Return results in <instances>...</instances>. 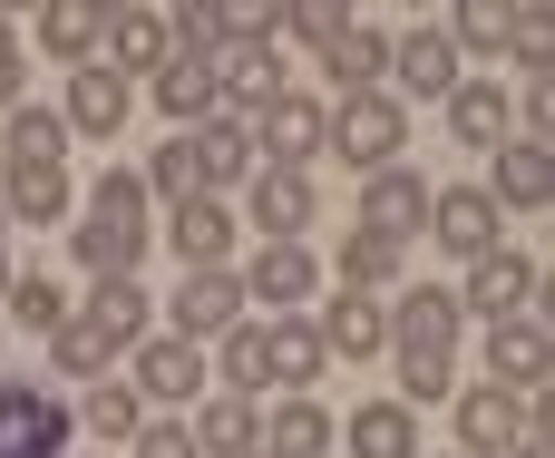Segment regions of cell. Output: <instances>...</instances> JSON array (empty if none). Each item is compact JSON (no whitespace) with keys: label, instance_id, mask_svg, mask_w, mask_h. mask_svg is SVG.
I'll use <instances>...</instances> for the list:
<instances>
[{"label":"cell","instance_id":"6","mask_svg":"<svg viewBox=\"0 0 555 458\" xmlns=\"http://www.w3.org/2000/svg\"><path fill=\"white\" fill-rule=\"evenodd\" d=\"M273 98H283V59H273V49H254V39H224V49H215V107L254 127Z\"/></svg>","mask_w":555,"mask_h":458},{"label":"cell","instance_id":"15","mask_svg":"<svg viewBox=\"0 0 555 458\" xmlns=\"http://www.w3.org/2000/svg\"><path fill=\"white\" fill-rule=\"evenodd\" d=\"M322 332L302 322V313H263V381L273 391H293V400H312V381H322Z\"/></svg>","mask_w":555,"mask_h":458},{"label":"cell","instance_id":"27","mask_svg":"<svg viewBox=\"0 0 555 458\" xmlns=\"http://www.w3.org/2000/svg\"><path fill=\"white\" fill-rule=\"evenodd\" d=\"M322 68H332V88H341V98H371V88L390 78V39H380L371 20H351V29L322 49Z\"/></svg>","mask_w":555,"mask_h":458},{"label":"cell","instance_id":"41","mask_svg":"<svg viewBox=\"0 0 555 458\" xmlns=\"http://www.w3.org/2000/svg\"><path fill=\"white\" fill-rule=\"evenodd\" d=\"M137 186H146V195H166V205H185V195H205V186H195V156H185V137H176V147H156V166H146Z\"/></svg>","mask_w":555,"mask_h":458},{"label":"cell","instance_id":"30","mask_svg":"<svg viewBox=\"0 0 555 458\" xmlns=\"http://www.w3.org/2000/svg\"><path fill=\"white\" fill-rule=\"evenodd\" d=\"M185 440H195V458H254V449H263V420H254V400H234V391H224V400H205V410H195V430H185Z\"/></svg>","mask_w":555,"mask_h":458},{"label":"cell","instance_id":"35","mask_svg":"<svg viewBox=\"0 0 555 458\" xmlns=\"http://www.w3.org/2000/svg\"><path fill=\"white\" fill-rule=\"evenodd\" d=\"M390 283H400V244L351 225V234H341V293H390Z\"/></svg>","mask_w":555,"mask_h":458},{"label":"cell","instance_id":"36","mask_svg":"<svg viewBox=\"0 0 555 458\" xmlns=\"http://www.w3.org/2000/svg\"><path fill=\"white\" fill-rule=\"evenodd\" d=\"M49 352H59V371H68V381H107V361H117V352H107V332H98L88 313H68V322L49 332Z\"/></svg>","mask_w":555,"mask_h":458},{"label":"cell","instance_id":"39","mask_svg":"<svg viewBox=\"0 0 555 458\" xmlns=\"http://www.w3.org/2000/svg\"><path fill=\"white\" fill-rule=\"evenodd\" d=\"M0 303H10V322H29V332H59V322H68V293H59L49 273H10Z\"/></svg>","mask_w":555,"mask_h":458},{"label":"cell","instance_id":"46","mask_svg":"<svg viewBox=\"0 0 555 458\" xmlns=\"http://www.w3.org/2000/svg\"><path fill=\"white\" fill-rule=\"evenodd\" d=\"M0 293H10V244H0Z\"/></svg>","mask_w":555,"mask_h":458},{"label":"cell","instance_id":"3","mask_svg":"<svg viewBox=\"0 0 555 458\" xmlns=\"http://www.w3.org/2000/svg\"><path fill=\"white\" fill-rule=\"evenodd\" d=\"M68 391L49 381H0V458H68Z\"/></svg>","mask_w":555,"mask_h":458},{"label":"cell","instance_id":"22","mask_svg":"<svg viewBox=\"0 0 555 458\" xmlns=\"http://www.w3.org/2000/svg\"><path fill=\"white\" fill-rule=\"evenodd\" d=\"M166 49H176V39H166V10H107L98 68H117V78H127V68H146V78H156V68H166Z\"/></svg>","mask_w":555,"mask_h":458},{"label":"cell","instance_id":"40","mask_svg":"<svg viewBox=\"0 0 555 458\" xmlns=\"http://www.w3.org/2000/svg\"><path fill=\"white\" fill-rule=\"evenodd\" d=\"M449 391H459V352H410V361H400V410L449 400Z\"/></svg>","mask_w":555,"mask_h":458},{"label":"cell","instance_id":"17","mask_svg":"<svg viewBox=\"0 0 555 458\" xmlns=\"http://www.w3.org/2000/svg\"><path fill=\"white\" fill-rule=\"evenodd\" d=\"M390 78L410 88V98H449L468 68H459V49H449V29L439 20H420V29H400L390 39Z\"/></svg>","mask_w":555,"mask_h":458},{"label":"cell","instance_id":"19","mask_svg":"<svg viewBox=\"0 0 555 458\" xmlns=\"http://www.w3.org/2000/svg\"><path fill=\"white\" fill-rule=\"evenodd\" d=\"M166 244H176L185 273H224V254H234V215H224V195H185V205L166 215Z\"/></svg>","mask_w":555,"mask_h":458},{"label":"cell","instance_id":"11","mask_svg":"<svg viewBox=\"0 0 555 458\" xmlns=\"http://www.w3.org/2000/svg\"><path fill=\"white\" fill-rule=\"evenodd\" d=\"M459 313H478V322H517V313H537V264L527 254H478L468 264V293H459Z\"/></svg>","mask_w":555,"mask_h":458},{"label":"cell","instance_id":"5","mask_svg":"<svg viewBox=\"0 0 555 458\" xmlns=\"http://www.w3.org/2000/svg\"><path fill=\"white\" fill-rule=\"evenodd\" d=\"M546 322L537 313H517V322H488V391H507V400H546Z\"/></svg>","mask_w":555,"mask_h":458},{"label":"cell","instance_id":"42","mask_svg":"<svg viewBox=\"0 0 555 458\" xmlns=\"http://www.w3.org/2000/svg\"><path fill=\"white\" fill-rule=\"evenodd\" d=\"M283 29H293V39H312V49H332V39L351 29V10H341V0H302V10H283Z\"/></svg>","mask_w":555,"mask_h":458},{"label":"cell","instance_id":"4","mask_svg":"<svg viewBox=\"0 0 555 458\" xmlns=\"http://www.w3.org/2000/svg\"><path fill=\"white\" fill-rule=\"evenodd\" d=\"M517 440H546L537 430V400H507V391H459V458H507Z\"/></svg>","mask_w":555,"mask_h":458},{"label":"cell","instance_id":"18","mask_svg":"<svg viewBox=\"0 0 555 458\" xmlns=\"http://www.w3.org/2000/svg\"><path fill=\"white\" fill-rule=\"evenodd\" d=\"M439 107H449V137H459V147H488V156H498V147L517 137V98H507L498 78H459Z\"/></svg>","mask_w":555,"mask_h":458},{"label":"cell","instance_id":"32","mask_svg":"<svg viewBox=\"0 0 555 458\" xmlns=\"http://www.w3.org/2000/svg\"><path fill=\"white\" fill-rule=\"evenodd\" d=\"M0 215L10 225H59L68 215V176L59 166H10L0 176Z\"/></svg>","mask_w":555,"mask_h":458},{"label":"cell","instance_id":"47","mask_svg":"<svg viewBox=\"0 0 555 458\" xmlns=\"http://www.w3.org/2000/svg\"><path fill=\"white\" fill-rule=\"evenodd\" d=\"M0 225H10V215H0Z\"/></svg>","mask_w":555,"mask_h":458},{"label":"cell","instance_id":"44","mask_svg":"<svg viewBox=\"0 0 555 458\" xmlns=\"http://www.w3.org/2000/svg\"><path fill=\"white\" fill-rule=\"evenodd\" d=\"M0 107H20V29L0 20Z\"/></svg>","mask_w":555,"mask_h":458},{"label":"cell","instance_id":"25","mask_svg":"<svg viewBox=\"0 0 555 458\" xmlns=\"http://www.w3.org/2000/svg\"><path fill=\"white\" fill-rule=\"evenodd\" d=\"M341 449H351V458H420V410H400V400H361L351 430H341Z\"/></svg>","mask_w":555,"mask_h":458},{"label":"cell","instance_id":"45","mask_svg":"<svg viewBox=\"0 0 555 458\" xmlns=\"http://www.w3.org/2000/svg\"><path fill=\"white\" fill-rule=\"evenodd\" d=\"M507 458H546V440H517V449H507Z\"/></svg>","mask_w":555,"mask_h":458},{"label":"cell","instance_id":"8","mask_svg":"<svg viewBox=\"0 0 555 458\" xmlns=\"http://www.w3.org/2000/svg\"><path fill=\"white\" fill-rule=\"evenodd\" d=\"M166 313H176V342H195V352H205V342H224L254 303H244V283H234V264H224V273H185Z\"/></svg>","mask_w":555,"mask_h":458},{"label":"cell","instance_id":"29","mask_svg":"<svg viewBox=\"0 0 555 458\" xmlns=\"http://www.w3.org/2000/svg\"><path fill=\"white\" fill-rule=\"evenodd\" d=\"M68 420H78V430H88V440H98V449H127V440H137V430H146V400H137V391H127V381H88V391H78V410H68Z\"/></svg>","mask_w":555,"mask_h":458},{"label":"cell","instance_id":"43","mask_svg":"<svg viewBox=\"0 0 555 458\" xmlns=\"http://www.w3.org/2000/svg\"><path fill=\"white\" fill-rule=\"evenodd\" d=\"M127 458H195V440H185V420H146L127 440Z\"/></svg>","mask_w":555,"mask_h":458},{"label":"cell","instance_id":"37","mask_svg":"<svg viewBox=\"0 0 555 458\" xmlns=\"http://www.w3.org/2000/svg\"><path fill=\"white\" fill-rule=\"evenodd\" d=\"M449 29V49H478V59H498L507 39H517V10H498V0H468L459 20H439Z\"/></svg>","mask_w":555,"mask_h":458},{"label":"cell","instance_id":"34","mask_svg":"<svg viewBox=\"0 0 555 458\" xmlns=\"http://www.w3.org/2000/svg\"><path fill=\"white\" fill-rule=\"evenodd\" d=\"M59 156H68V117L20 98V107H10V166H59Z\"/></svg>","mask_w":555,"mask_h":458},{"label":"cell","instance_id":"23","mask_svg":"<svg viewBox=\"0 0 555 458\" xmlns=\"http://www.w3.org/2000/svg\"><path fill=\"white\" fill-rule=\"evenodd\" d=\"M312 332H322V352H341V361H371V352H390V313H380L371 293H341V303H322V313H312Z\"/></svg>","mask_w":555,"mask_h":458},{"label":"cell","instance_id":"9","mask_svg":"<svg viewBox=\"0 0 555 458\" xmlns=\"http://www.w3.org/2000/svg\"><path fill=\"white\" fill-rule=\"evenodd\" d=\"M176 137H185V156H195V186H205V195H224V186H244V176L263 166V156H254V127H244V117H224V107H215L205 127H176Z\"/></svg>","mask_w":555,"mask_h":458},{"label":"cell","instance_id":"14","mask_svg":"<svg viewBox=\"0 0 555 458\" xmlns=\"http://www.w3.org/2000/svg\"><path fill=\"white\" fill-rule=\"evenodd\" d=\"M380 313H390V361H410V352H459V293L420 283V293H400V303H380Z\"/></svg>","mask_w":555,"mask_h":458},{"label":"cell","instance_id":"28","mask_svg":"<svg viewBox=\"0 0 555 458\" xmlns=\"http://www.w3.org/2000/svg\"><path fill=\"white\" fill-rule=\"evenodd\" d=\"M146 88H156V107H166L176 127H205V117H215V59H185V49H166V68H156Z\"/></svg>","mask_w":555,"mask_h":458},{"label":"cell","instance_id":"20","mask_svg":"<svg viewBox=\"0 0 555 458\" xmlns=\"http://www.w3.org/2000/svg\"><path fill=\"white\" fill-rule=\"evenodd\" d=\"M127 107H137V88H127L117 68H98V59H88V68H68V107H59V117H68V137H117V127H127Z\"/></svg>","mask_w":555,"mask_h":458},{"label":"cell","instance_id":"7","mask_svg":"<svg viewBox=\"0 0 555 458\" xmlns=\"http://www.w3.org/2000/svg\"><path fill=\"white\" fill-rule=\"evenodd\" d=\"M322 137H332V107L322 98H273L263 107V127H254V156H273V166H293V176H312V156H322Z\"/></svg>","mask_w":555,"mask_h":458},{"label":"cell","instance_id":"31","mask_svg":"<svg viewBox=\"0 0 555 458\" xmlns=\"http://www.w3.org/2000/svg\"><path fill=\"white\" fill-rule=\"evenodd\" d=\"M98 39H107V10H98V0H49V10H39V49H49V59L88 68Z\"/></svg>","mask_w":555,"mask_h":458},{"label":"cell","instance_id":"24","mask_svg":"<svg viewBox=\"0 0 555 458\" xmlns=\"http://www.w3.org/2000/svg\"><path fill=\"white\" fill-rule=\"evenodd\" d=\"M546 195H555V156L537 147V137H507V147H498V186H488V205H498V215H507V205L537 215Z\"/></svg>","mask_w":555,"mask_h":458},{"label":"cell","instance_id":"1","mask_svg":"<svg viewBox=\"0 0 555 458\" xmlns=\"http://www.w3.org/2000/svg\"><path fill=\"white\" fill-rule=\"evenodd\" d=\"M68 244H78V264H88L98 283H117V273H137V254H146V186L107 166V176L88 186V215L68 225Z\"/></svg>","mask_w":555,"mask_h":458},{"label":"cell","instance_id":"12","mask_svg":"<svg viewBox=\"0 0 555 458\" xmlns=\"http://www.w3.org/2000/svg\"><path fill=\"white\" fill-rule=\"evenodd\" d=\"M429 234H439L459 264L498 254V205H488V186H429Z\"/></svg>","mask_w":555,"mask_h":458},{"label":"cell","instance_id":"33","mask_svg":"<svg viewBox=\"0 0 555 458\" xmlns=\"http://www.w3.org/2000/svg\"><path fill=\"white\" fill-rule=\"evenodd\" d=\"M98 332H107V352H137L146 342V293H137V273H117V283H98L88 303H78Z\"/></svg>","mask_w":555,"mask_h":458},{"label":"cell","instance_id":"10","mask_svg":"<svg viewBox=\"0 0 555 458\" xmlns=\"http://www.w3.org/2000/svg\"><path fill=\"white\" fill-rule=\"evenodd\" d=\"M244 205H254V225H263V244H302V225L322 215V195H312V176H293V166H254V176H244Z\"/></svg>","mask_w":555,"mask_h":458},{"label":"cell","instance_id":"16","mask_svg":"<svg viewBox=\"0 0 555 458\" xmlns=\"http://www.w3.org/2000/svg\"><path fill=\"white\" fill-rule=\"evenodd\" d=\"M127 361H137V381H127V391H137L146 410H156V400H195V391H205V352H195V342H176V332H146Z\"/></svg>","mask_w":555,"mask_h":458},{"label":"cell","instance_id":"48","mask_svg":"<svg viewBox=\"0 0 555 458\" xmlns=\"http://www.w3.org/2000/svg\"><path fill=\"white\" fill-rule=\"evenodd\" d=\"M449 458H459V449H449Z\"/></svg>","mask_w":555,"mask_h":458},{"label":"cell","instance_id":"2","mask_svg":"<svg viewBox=\"0 0 555 458\" xmlns=\"http://www.w3.org/2000/svg\"><path fill=\"white\" fill-rule=\"evenodd\" d=\"M400 147H410V107H400L390 88H371V98H341V117H332V137H322V156H341L351 176H380V166H400Z\"/></svg>","mask_w":555,"mask_h":458},{"label":"cell","instance_id":"26","mask_svg":"<svg viewBox=\"0 0 555 458\" xmlns=\"http://www.w3.org/2000/svg\"><path fill=\"white\" fill-rule=\"evenodd\" d=\"M332 449H341L332 410H322V400H283V410L263 420V449L254 458H332Z\"/></svg>","mask_w":555,"mask_h":458},{"label":"cell","instance_id":"13","mask_svg":"<svg viewBox=\"0 0 555 458\" xmlns=\"http://www.w3.org/2000/svg\"><path fill=\"white\" fill-rule=\"evenodd\" d=\"M244 303H263V313H293V303H312L322 293V264H312V244H263L244 273Z\"/></svg>","mask_w":555,"mask_h":458},{"label":"cell","instance_id":"21","mask_svg":"<svg viewBox=\"0 0 555 458\" xmlns=\"http://www.w3.org/2000/svg\"><path fill=\"white\" fill-rule=\"evenodd\" d=\"M429 225V186L410 176V166H380L371 186H361V234H390V244H410Z\"/></svg>","mask_w":555,"mask_h":458},{"label":"cell","instance_id":"38","mask_svg":"<svg viewBox=\"0 0 555 458\" xmlns=\"http://www.w3.org/2000/svg\"><path fill=\"white\" fill-rule=\"evenodd\" d=\"M215 371H224V391H234V400H254V391H263V322H254V313H244V322L224 332Z\"/></svg>","mask_w":555,"mask_h":458}]
</instances>
